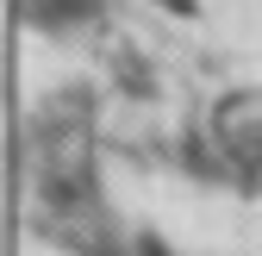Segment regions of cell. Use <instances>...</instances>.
Wrapping results in <instances>:
<instances>
[{
  "label": "cell",
  "mask_w": 262,
  "mask_h": 256,
  "mask_svg": "<svg viewBox=\"0 0 262 256\" xmlns=\"http://www.w3.org/2000/svg\"><path fill=\"white\" fill-rule=\"evenodd\" d=\"M100 7H106V0H31V19H38V25H81Z\"/></svg>",
  "instance_id": "6da1fadb"
},
{
  "label": "cell",
  "mask_w": 262,
  "mask_h": 256,
  "mask_svg": "<svg viewBox=\"0 0 262 256\" xmlns=\"http://www.w3.org/2000/svg\"><path fill=\"white\" fill-rule=\"evenodd\" d=\"M156 7H169V13H181V19H193V0H156Z\"/></svg>",
  "instance_id": "7a4b0ae2"
},
{
  "label": "cell",
  "mask_w": 262,
  "mask_h": 256,
  "mask_svg": "<svg viewBox=\"0 0 262 256\" xmlns=\"http://www.w3.org/2000/svg\"><path fill=\"white\" fill-rule=\"evenodd\" d=\"M138 256H169V250H162L156 238H138Z\"/></svg>",
  "instance_id": "3957f363"
}]
</instances>
